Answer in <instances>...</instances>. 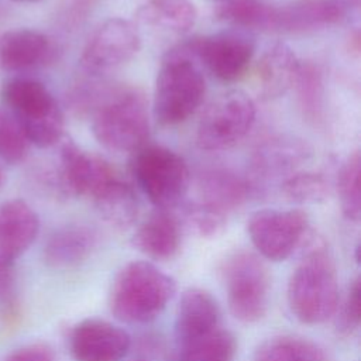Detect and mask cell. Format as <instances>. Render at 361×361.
<instances>
[{
    "instance_id": "cell-36",
    "label": "cell",
    "mask_w": 361,
    "mask_h": 361,
    "mask_svg": "<svg viewBox=\"0 0 361 361\" xmlns=\"http://www.w3.org/2000/svg\"><path fill=\"white\" fill-rule=\"evenodd\" d=\"M14 1H24V3H35V1H39V0H14Z\"/></svg>"
},
{
    "instance_id": "cell-30",
    "label": "cell",
    "mask_w": 361,
    "mask_h": 361,
    "mask_svg": "<svg viewBox=\"0 0 361 361\" xmlns=\"http://www.w3.org/2000/svg\"><path fill=\"white\" fill-rule=\"evenodd\" d=\"M281 193L292 203L313 204L326 200L329 185L320 173L299 172L288 176L282 182Z\"/></svg>"
},
{
    "instance_id": "cell-4",
    "label": "cell",
    "mask_w": 361,
    "mask_h": 361,
    "mask_svg": "<svg viewBox=\"0 0 361 361\" xmlns=\"http://www.w3.org/2000/svg\"><path fill=\"white\" fill-rule=\"evenodd\" d=\"M206 82L195 59L176 47L162 59L154 92V116L162 126L188 120L203 102Z\"/></svg>"
},
{
    "instance_id": "cell-1",
    "label": "cell",
    "mask_w": 361,
    "mask_h": 361,
    "mask_svg": "<svg viewBox=\"0 0 361 361\" xmlns=\"http://www.w3.org/2000/svg\"><path fill=\"white\" fill-rule=\"evenodd\" d=\"M303 254L288 281V306L303 324H320L338 307V278L326 241L307 233Z\"/></svg>"
},
{
    "instance_id": "cell-27",
    "label": "cell",
    "mask_w": 361,
    "mask_h": 361,
    "mask_svg": "<svg viewBox=\"0 0 361 361\" xmlns=\"http://www.w3.org/2000/svg\"><path fill=\"white\" fill-rule=\"evenodd\" d=\"M217 16L237 27L272 31L275 6L265 0H223Z\"/></svg>"
},
{
    "instance_id": "cell-18",
    "label": "cell",
    "mask_w": 361,
    "mask_h": 361,
    "mask_svg": "<svg viewBox=\"0 0 361 361\" xmlns=\"http://www.w3.org/2000/svg\"><path fill=\"white\" fill-rule=\"evenodd\" d=\"M54 47L49 38L35 30L21 28L0 34V69L17 72L49 61Z\"/></svg>"
},
{
    "instance_id": "cell-37",
    "label": "cell",
    "mask_w": 361,
    "mask_h": 361,
    "mask_svg": "<svg viewBox=\"0 0 361 361\" xmlns=\"http://www.w3.org/2000/svg\"><path fill=\"white\" fill-rule=\"evenodd\" d=\"M1 185H3V172L0 169V188H1Z\"/></svg>"
},
{
    "instance_id": "cell-23",
    "label": "cell",
    "mask_w": 361,
    "mask_h": 361,
    "mask_svg": "<svg viewBox=\"0 0 361 361\" xmlns=\"http://www.w3.org/2000/svg\"><path fill=\"white\" fill-rule=\"evenodd\" d=\"M202 203L223 213L238 209L248 199L250 186L228 169H209L199 178Z\"/></svg>"
},
{
    "instance_id": "cell-20",
    "label": "cell",
    "mask_w": 361,
    "mask_h": 361,
    "mask_svg": "<svg viewBox=\"0 0 361 361\" xmlns=\"http://www.w3.org/2000/svg\"><path fill=\"white\" fill-rule=\"evenodd\" d=\"M300 61L293 49L283 44L275 42L268 47L255 68V78L259 92L267 99H275L286 93L293 86Z\"/></svg>"
},
{
    "instance_id": "cell-24",
    "label": "cell",
    "mask_w": 361,
    "mask_h": 361,
    "mask_svg": "<svg viewBox=\"0 0 361 361\" xmlns=\"http://www.w3.org/2000/svg\"><path fill=\"white\" fill-rule=\"evenodd\" d=\"M100 217L117 230L130 228L138 216V199L134 189L114 178L93 197Z\"/></svg>"
},
{
    "instance_id": "cell-10",
    "label": "cell",
    "mask_w": 361,
    "mask_h": 361,
    "mask_svg": "<svg viewBox=\"0 0 361 361\" xmlns=\"http://www.w3.org/2000/svg\"><path fill=\"white\" fill-rule=\"evenodd\" d=\"M192 59H199L219 80L240 79L255 54L254 39L241 31H223L189 38L176 47Z\"/></svg>"
},
{
    "instance_id": "cell-26",
    "label": "cell",
    "mask_w": 361,
    "mask_h": 361,
    "mask_svg": "<svg viewBox=\"0 0 361 361\" xmlns=\"http://www.w3.org/2000/svg\"><path fill=\"white\" fill-rule=\"evenodd\" d=\"M254 361H329V357L319 344L307 338L274 336L257 347Z\"/></svg>"
},
{
    "instance_id": "cell-14",
    "label": "cell",
    "mask_w": 361,
    "mask_h": 361,
    "mask_svg": "<svg viewBox=\"0 0 361 361\" xmlns=\"http://www.w3.org/2000/svg\"><path fill=\"white\" fill-rule=\"evenodd\" d=\"M345 16L341 0H290L275 6L272 31L305 34L340 23Z\"/></svg>"
},
{
    "instance_id": "cell-12",
    "label": "cell",
    "mask_w": 361,
    "mask_h": 361,
    "mask_svg": "<svg viewBox=\"0 0 361 361\" xmlns=\"http://www.w3.org/2000/svg\"><path fill=\"white\" fill-rule=\"evenodd\" d=\"M75 361H121L130 347V334L102 319H85L78 323L69 338Z\"/></svg>"
},
{
    "instance_id": "cell-8",
    "label": "cell",
    "mask_w": 361,
    "mask_h": 361,
    "mask_svg": "<svg viewBox=\"0 0 361 361\" xmlns=\"http://www.w3.org/2000/svg\"><path fill=\"white\" fill-rule=\"evenodd\" d=\"M255 121V104L243 90L219 94L204 110L196 131L202 149L223 151L238 144Z\"/></svg>"
},
{
    "instance_id": "cell-39",
    "label": "cell",
    "mask_w": 361,
    "mask_h": 361,
    "mask_svg": "<svg viewBox=\"0 0 361 361\" xmlns=\"http://www.w3.org/2000/svg\"><path fill=\"white\" fill-rule=\"evenodd\" d=\"M221 1H223V0H221Z\"/></svg>"
},
{
    "instance_id": "cell-28",
    "label": "cell",
    "mask_w": 361,
    "mask_h": 361,
    "mask_svg": "<svg viewBox=\"0 0 361 361\" xmlns=\"http://www.w3.org/2000/svg\"><path fill=\"white\" fill-rule=\"evenodd\" d=\"M360 173H361V157L358 151H354L344 161L337 180V193L340 207L345 219L358 221L361 216V196H360Z\"/></svg>"
},
{
    "instance_id": "cell-7",
    "label": "cell",
    "mask_w": 361,
    "mask_h": 361,
    "mask_svg": "<svg viewBox=\"0 0 361 361\" xmlns=\"http://www.w3.org/2000/svg\"><path fill=\"white\" fill-rule=\"evenodd\" d=\"M133 173L140 189L157 209L169 210L189 189V169L175 151L162 145H142L135 151Z\"/></svg>"
},
{
    "instance_id": "cell-19",
    "label": "cell",
    "mask_w": 361,
    "mask_h": 361,
    "mask_svg": "<svg viewBox=\"0 0 361 361\" xmlns=\"http://www.w3.org/2000/svg\"><path fill=\"white\" fill-rule=\"evenodd\" d=\"M96 241V233L86 224L62 226L49 235L44 248V261L55 269L78 267L89 258Z\"/></svg>"
},
{
    "instance_id": "cell-2",
    "label": "cell",
    "mask_w": 361,
    "mask_h": 361,
    "mask_svg": "<svg viewBox=\"0 0 361 361\" xmlns=\"http://www.w3.org/2000/svg\"><path fill=\"white\" fill-rule=\"evenodd\" d=\"M176 292V282L149 261H131L116 275L110 289V310L127 324L155 320Z\"/></svg>"
},
{
    "instance_id": "cell-17",
    "label": "cell",
    "mask_w": 361,
    "mask_h": 361,
    "mask_svg": "<svg viewBox=\"0 0 361 361\" xmlns=\"http://www.w3.org/2000/svg\"><path fill=\"white\" fill-rule=\"evenodd\" d=\"M220 326V307L204 289H186L178 303L175 317V344L203 336Z\"/></svg>"
},
{
    "instance_id": "cell-29",
    "label": "cell",
    "mask_w": 361,
    "mask_h": 361,
    "mask_svg": "<svg viewBox=\"0 0 361 361\" xmlns=\"http://www.w3.org/2000/svg\"><path fill=\"white\" fill-rule=\"evenodd\" d=\"M298 100L303 114L309 120L320 118L323 109V79L322 72L312 62H300L295 83Z\"/></svg>"
},
{
    "instance_id": "cell-32",
    "label": "cell",
    "mask_w": 361,
    "mask_h": 361,
    "mask_svg": "<svg viewBox=\"0 0 361 361\" xmlns=\"http://www.w3.org/2000/svg\"><path fill=\"white\" fill-rule=\"evenodd\" d=\"M186 221L190 230L202 238H214L220 235L227 224L226 213L202 202L190 204L186 209Z\"/></svg>"
},
{
    "instance_id": "cell-38",
    "label": "cell",
    "mask_w": 361,
    "mask_h": 361,
    "mask_svg": "<svg viewBox=\"0 0 361 361\" xmlns=\"http://www.w3.org/2000/svg\"><path fill=\"white\" fill-rule=\"evenodd\" d=\"M133 361H148V360H144V358H138V360H133Z\"/></svg>"
},
{
    "instance_id": "cell-33",
    "label": "cell",
    "mask_w": 361,
    "mask_h": 361,
    "mask_svg": "<svg viewBox=\"0 0 361 361\" xmlns=\"http://www.w3.org/2000/svg\"><path fill=\"white\" fill-rule=\"evenodd\" d=\"M360 278H355L348 289L338 319V329L344 334H351L360 326Z\"/></svg>"
},
{
    "instance_id": "cell-35",
    "label": "cell",
    "mask_w": 361,
    "mask_h": 361,
    "mask_svg": "<svg viewBox=\"0 0 361 361\" xmlns=\"http://www.w3.org/2000/svg\"><path fill=\"white\" fill-rule=\"evenodd\" d=\"M13 265L0 264V298L10 302L13 292Z\"/></svg>"
},
{
    "instance_id": "cell-3",
    "label": "cell",
    "mask_w": 361,
    "mask_h": 361,
    "mask_svg": "<svg viewBox=\"0 0 361 361\" xmlns=\"http://www.w3.org/2000/svg\"><path fill=\"white\" fill-rule=\"evenodd\" d=\"M1 102L30 144L48 148L62 138L65 124L62 110L42 82L14 78L3 85Z\"/></svg>"
},
{
    "instance_id": "cell-11",
    "label": "cell",
    "mask_w": 361,
    "mask_h": 361,
    "mask_svg": "<svg viewBox=\"0 0 361 361\" xmlns=\"http://www.w3.org/2000/svg\"><path fill=\"white\" fill-rule=\"evenodd\" d=\"M140 45L137 27L128 20L111 17L90 35L82 51L80 63L94 75L109 72L128 62L138 52Z\"/></svg>"
},
{
    "instance_id": "cell-5",
    "label": "cell",
    "mask_w": 361,
    "mask_h": 361,
    "mask_svg": "<svg viewBox=\"0 0 361 361\" xmlns=\"http://www.w3.org/2000/svg\"><path fill=\"white\" fill-rule=\"evenodd\" d=\"M92 133L100 145L114 152H135L145 145L149 135V116L144 94L134 87H123L111 93L97 106Z\"/></svg>"
},
{
    "instance_id": "cell-9",
    "label": "cell",
    "mask_w": 361,
    "mask_h": 361,
    "mask_svg": "<svg viewBox=\"0 0 361 361\" xmlns=\"http://www.w3.org/2000/svg\"><path fill=\"white\" fill-rule=\"evenodd\" d=\"M247 233L261 257L283 261L303 244L309 233V216L300 209L257 210L247 221Z\"/></svg>"
},
{
    "instance_id": "cell-31",
    "label": "cell",
    "mask_w": 361,
    "mask_h": 361,
    "mask_svg": "<svg viewBox=\"0 0 361 361\" xmlns=\"http://www.w3.org/2000/svg\"><path fill=\"white\" fill-rule=\"evenodd\" d=\"M28 145L18 123L8 113L0 111V158L8 164H17L25 158Z\"/></svg>"
},
{
    "instance_id": "cell-34",
    "label": "cell",
    "mask_w": 361,
    "mask_h": 361,
    "mask_svg": "<svg viewBox=\"0 0 361 361\" xmlns=\"http://www.w3.org/2000/svg\"><path fill=\"white\" fill-rule=\"evenodd\" d=\"M4 361H56L54 351L45 344H30L10 353Z\"/></svg>"
},
{
    "instance_id": "cell-25",
    "label": "cell",
    "mask_w": 361,
    "mask_h": 361,
    "mask_svg": "<svg viewBox=\"0 0 361 361\" xmlns=\"http://www.w3.org/2000/svg\"><path fill=\"white\" fill-rule=\"evenodd\" d=\"M237 353V340L234 334L219 326L217 329L175 344L171 361H233Z\"/></svg>"
},
{
    "instance_id": "cell-6",
    "label": "cell",
    "mask_w": 361,
    "mask_h": 361,
    "mask_svg": "<svg viewBox=\"0 0 361 361\" xmlns=\"http://www.w3.org/2000/svg\"><path fill=\"white\" fill-rule=\"evenodd\" d=\"M230 313L243 323L261 320L268 310L271 276L259 255L247 250L230 254L221 268Z\"/></svg>"
},
{
    "instance_id": "cell-16",
    "label": "cell",
    "mask_w": 361,
    "mask_h": 361,
    "mask_svg": "<svg viewBox=\"0 0 361 361\" xmlns=\"http://www.w3.org/2000/svg\"><path fill=\"white\" fill-rule=\"evenodd\" d=\"M182 243L180 223L165 209L152 212L133 235V245L155 261H169L176 257Z\"/></svg>"
},
{
    "instance_id": "cell-21",
    "label": "cell",
    "mask_w": 361,
    "mask_h": 361,
    "mask_svg": "<svg viewBox=\"0 0 361 361\" xmlns=\"http://www.w3.org/2000/svg\"><path fill=\"white\" fill-rule=\"evenodd\" d=\"M312 148L296 137H276L267 140L252 157V169L257 176L269 178L288 173L306 162Z\"/></svg>"
},
{
    "instance_id": "cell-13",
    "label": "cell",
    "mask_w": 361,
    "mask_h": 361,
    "mask_svg": "<svg viewBox=\"0 0 361 361\" xmlns=\"http://www.w3.org/2000/svg\"><path fill=\"white\" fill-rule=\"evenodd\" d=\"M61 188L73 196L93 197L104 185L117 178L103 158L90 154L68 140L61 148Z\"/></svg>"
},
{
    "instance_id": "cell-22",
    "label": "cell",
    "mask_w": 361,
    "mask_h": 361,
    "mask_svg": "<svg viewBox=\"0 0 361 361\" xmlns=\"http://www.w3.org/2000/svg\"><path fill=\"white\" fill-rule=\"evenodd\" d=\"M137 21L162 32H188L197 20V11L190 0H148L135 11Z\"/></svg>"
},
{
    "instance_id": "cell-15",
    "label": "cell",
    "mask_w": 361,
    "mask_h": 361,
    "mask_svg": "<svg viewBox=\"0 0 361 361\" xmlns=\"http://www.w3.org/2000/svg\"><path fill=\"white\" fill-rule=\"evenodd\" d=\"M39 220L32 207L21 199L0 204V264L14 265V261L34 243Z\"/></svg>"
}]
</instances>
